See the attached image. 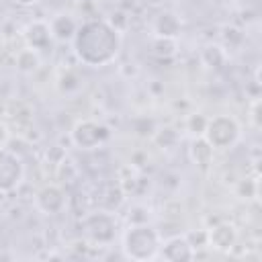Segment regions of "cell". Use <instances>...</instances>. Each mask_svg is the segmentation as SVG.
Returning <instances> with one entry per match:
<instances>
[{
	"label": "cell",
	"instance_id": "7402d4cb",
	"mask_svg": "<svg viewBox=\"0 0 262 262\" xmlns=\"http://www.w3.org/2000/svg\"><path fill=\"white\" fill-rule=\"evenodd\" d=\"M256 192H258V184H256V180H239V184H237V194L242 196V199H254L256 196Z\"/></svg>",
	"mask_w": 262,
	"mask_h": 262
},
{
	"label": "cell",
	"instance_id": "8992f818",
	"mask_svg": "<svg viewBox=\"0 0 262 262\" xmlns=\"http://www.w3.org/2000/svg\"><path fill=\"white\" fill-rule=\"evenodd\" d=\"M25 178V164L23 160L6 147H0V194L12 192Z\"/></svg>",
	"mask_w": 262,
	"mask_h": 262
},
{
	"label": "cell",
	"instance_id": "2e32d148",
	"mask_svg": "<svg viewBox=\"0 0 262 262\" xmlns=\"http://www.w3.org/2000/svg\"><path fill=\"white\" fill-rule=\"evenodd\" d=\"M178 51V43L176 39H170V37H154L151 41V53L160 59H170L174 57Z\"/></svg>",
	"mask_w": 262,
	"mask_h": 262
},
{
	"label": "cell",
	"instance_id": "7a4b0ae2",
	"mask_svg": "<svg viewBox=\"0 0 262 262\" xmlns=\"http://www.w3.org/2000/svg\"><path fill=\"white\" fill-rule=\"evenodd\" d=\"M162 248V237L160 231L145 223H131L125 233H123V256L129 260H137V262H145V260H154L158 258Z\"/></svg>",
	"mask_w": 262,
	"mask_h": 262
},
{
	"label": "cell",
	"instance_id": "277c9868",
	"mask_svg": "<svg viewBox=\"0 0 262 262\" xmlns=\"http://www.w3.org/2000/svg\"><path fill=\"white\" fill-rule=\"evenodd\" d=\"M82 229L88 242L96 246H108L117 235V217L108 211H94L82 219Z\"/></svg>",
	"mask_w": 262,
	"mask_h": 262
},
{
	"label": "cell",
	"instance_id": "603a6c76",
	"mask_svg": "<svg viewBox=\"0 0 262 262\" xmlns=\"http://www.w3.org/2000/svg\"><path fill=\"white\" fill-rule=\"evenodd\" d=\"M186 239H188V244L194 248V252H196V248H205V246H209L207 244V229H201V231H190V233H186L184 235Z\"/></svg>",
	"mask_w": 262,
	"mask_h": 262
},
{
	"label": "cell",
	"instance_id": "3957f363",
	"mask_svg": "<svg viewBox=\"0 0 262 262\" xmlns=\"http://www.w3.org/2000/svg\"><path fill=\"white\" fill-rule=\"evenodd\" d=\"M203 137L213 145V149H231L242 137V127L231 115H215L209 119Z\"/></svg>",
	"mask_w": 262,
	"mask_h": 262
},
{
	"label": "cell",
	"instance_id": "5b68a950",
	"mask_svg": "<svg viewBox=\"0 0 262 262\" xmlns=\"http://www.w3.org/2000/svg\"><path fill=\"white\" fill-rule=\"evenodd\" d=\"M108 135H111V131L106 125H102L94 119H80L70 131V141L74 147L90 151V149L100 147L108 139Z\"/></svg>",
	"mask_w": 262,
	"mask_h": 262
},
{
	"label": "cell",
	"instance_id": "8fae6325",
	"mask_svg": "<svg viewBox=\"0 0 262 262\" xmlns=\"http://www.w3.org/2000/svg\"><path fill=\"white\" fill-rule=\"evenodd\" d=\"M213 154H215L213 145H211L203 135H199V137H194V139L190 141L188 158H190V162H192L199 170L207 172V170L211 168V164H213Z\"/></svg>",
	"mask_w": 262,
	"mask_h": 262
},
{
	"label": "cell",
	"instance_id": "30bf717a",
	"mask_svg": "<svg viewBox=\"0 0 262 262\" xmlns=\"http://www.w3.org/2000/svg\"><path fill=\"white\" fill-rule=\"evenodd\" d=\"M235 242H237V229L231 223H217L211 229H207V244L213 250L229 252L233 250Z\"/></svg>",
	"mask_w": 262,
	"mask_h": 262
},
{
	"label": "cell",
	"instance_id": "7c38bea8",
	"mask_svg": "<svg viewBox=\"0 0 262 262\" xmlns=\"http://www.w3.org/2000/svg\"><path fill=\"white\" fill-rule=\"evenodd\" d=\"M154 35L156 37H170V39H176L180 35V29H182V20L178 18L176 12L172 10H162L156 18H154Z\"/></svg>",
	"mask_w": 262,
	"mask_h": 262
},
{
	"label": "cell",
	"instance_id": "5bb4252c",
	"mask_svg": "<svg viewBox=\"0 0 262 262\" xmlns=\"http://www.w3.org/2000/svg\"><path fill=\"white\" fill-rule=\"evenodd\" d=\"M201 61L209 70H221L227 63V49L219 43H207L201 49Z\"/></svg>",
	"mask_w": 262,
	"mask_h": 262
},
{
	"label": "cell",
	"instance_id": "d6986e66",
	"mask_svg": "<svg viewBox=\"0 0 262 262\" xmlns=\"http://www.w3.org/2000/svg\"><path fill=\"white\" fill-rule=\"evenodd\" d=\"M207 123H209V119H207L203 113H192V115H188V119H186V131H190L194 137H199V135L205 133Z\"/></svg>",
	"mask_w": 262,
	"mask_h": 262
},
{
	"label": "cell",
	"instance_id": "52a82bcc",
	"mask_svg": "<svg viewBox=\"0 0 262 262\" xmlns=\"http://www.w3.org/2000/svg\"><path fill=\"white\" fill-rule=\"evenodd\" d=\"M66 205H68L66 190L57 184H45L35 194V207L43 215H57L66 209Z\"/></svg>",
	"mask_w": 262,
	"mask_h": 262
},
{
	"label": "cell",
	"instance_id": "e0dca14e",
	"mask_svg": "<svg viewBox=\"0 0 262 262\" xmlns=\"http://www.w3.org/2000/svg\"><path fill=\"white\" fill-rule=\"evenodd\" d=\"M221 41H223V47L227 51L229 49H237L244 43V33L233 25H223L221 27Z\"/></svg>",
	"mask_w": 262,
	"mask_h": 262
},
{
	"label": "cell",
	"instance_id": "d4e9b609",
	"mask_svg": "<svg viewBox=\"0 0 262 262\" xmlns=\"http://www.w3.org/2000/svg\"><path fill=\"white\" fill-rule=\"evenodd\" d=\"M10 139V133H8V127L4 123H0V147H4Z\"/></svg>",
	"mask_w": 262,
	"mask_h": 262
},
{
	"label": "cell",
	"instance_id": "484cf974",
	"mask_svg": "<svg viewBox=\"0 0 262 262\" xmlns=\"http://www.w3.org/2000/svg\"><path fill=\"white\" fill-rule=\"evenodd\" d=\"M16 6H20V8H31V6H35L39 0H12Z\"/></svg>",
	"mask_w": 262,
	"mask_h": 262
},
{
	"label": "cell",
	"instance_id": "ac0fdd59",
	"mask_svg": "<svg viewBox=\"0 0 262 262\" xmlns=\"http://www.w3.org/2000/svg\"><path fill=\"white\" fill-rule=\"evenodd\" d=\"M80 82L82 80L74 70H66L57 80V88H59L61 94H74V92L80 90Z\"/></svg>",
	"mask_w": 262,
	"mask_h": 262
},
{
	"label": "cell",
	"instance_id": "6da1fadb",
	"mask_svg": "<svg viewBox=\"0 0 262 262\" xmlns=\"http://www.w3.org/2000/svg\"><path fill=\"white\" fill-rule=\"evenodd\" d=\"M72 45L80 63L102 68L117 59L121 51V33L104 18H88L76 29Z\"/></svg>",
	"mask_w": 262,
	"mask_h": 262
},
{
	"label": "cell",
	"instance_id": "ffe728a7",
	"mask_svg": "<svg viewBox=\"0 0 262 262\" xmlns=\"http://www.w3.org/2000/svg\"><path fill=\"white\" fill-rule=\"evenodd\" d=\"M154 139L158 145H164V147H174L176 141H178V133L172 129V127H164V129H158L154 131Z\"/></svg>",
	"mask_w": 262,
	"mask_h": 262
},
{
	"label": "cell",
	"instance_id": "9a60e30c",
	"mask_svg": "<svg viewBox=\"0 0 262 262\" xmlns=\"http://www.w3.org/2000/svg\"><path fill=\"white\" fill-rule=\"evenodd\" d=\"M14 66H16V70L20 74H35L39 70V66H41V53L31 49V47H25V49H20L16 53Z\"/></svg>",
	"mask_w": 262,
	"mask_h": 262
},
{
	"label": "cell",
	"instance_id": "9c48e42d",
	"mask_svg": "<svg viewBox=\"0 0 262 262\" xmlns=\"http://www.w3.org/2000/svg\"><path fill=\"white\" fill-rule=\"evenodd\" d=\"M158 256H162L164 260H170V262H182V260H194L196 252L184 235H174L162 244Z\"/></svg>",
	"mask_w": 262,
	"mask_h": 262
},
{
	"label": "cell",
	"instance_id": "cb8c5ba5",
	"mask_svg": "<svg viewBox=\"0 0 262 262\" xmlns=\"http://www.w3.org/2000/svg\"><path fill=\"white\" fill-rule=\"evenodd\" d=\"M250 121L254 129H260V98H256L250 106Z\"/></svg>",
	"mask_w": 262,
	"mask_h": 262
},
{
	"label": "cell",
	"instance_id": "ba28073f",
	"mask_svg": "<svg viewBox=\"0 0 262 262\" xmlns=\"http://www.w3.org/2000/svg\"><path fill=\"white\" fill-rule=\"evenodd\" d=\"M23 39H25V45L43 53V51H49L53 47V35H51V29H49V23L45 20H31L25 29H23Z\"/></svg>",
	"mask_w": 262,
	"mask_h": 262
},
{
	"label": "cell",
	"instance_id": "4fadbf2b",
	"mask_svg": "<svg viewBox=\"0 0 262 262\" xmlns=\"http://www.w3.org/2000/svg\"><path fill=\"white\" fill-rule=\"evenodd\" d=\"M49 29H51L53 39L63 43V41H72L74 39L78 25H76L74 16H70V14H55L49 20Z\"/></svg>",
	"mask_w": 262,
	"mask_h": 262
},
{
	"label": "cell",
	"instance_id": "44dd1931",
	"mask_svg": "<svg viewBox=\"0 0 262 262\" xmlns=\"http://www.w3.org/2000/svg\"><path fill=\"white\" fill-rule=\"evenodd\" d=\"M106 20H108V25H111L113 29H117L119 33H123V31L129 27V14H127L125 10H115Z\"/></svg>",
	"mask_w": 262,
	"mask_h": 262
}]
</instances>
